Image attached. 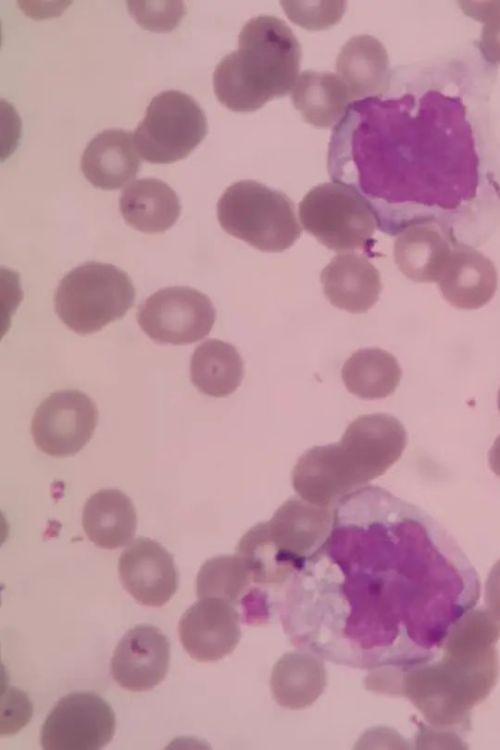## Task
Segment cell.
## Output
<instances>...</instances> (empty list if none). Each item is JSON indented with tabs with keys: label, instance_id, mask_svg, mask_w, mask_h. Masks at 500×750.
Masks as SVG:
<instances>
[{
	"label": "cell",
	"instance_id": "d4e9b609",
	"mask_svg": "<svg viewBox=\"0 0 500 750\" xmlns=\"http://www.w3.org/2000/svg\"><path fill=\"white\" fill-rule=\"evenodd\" d=\"M291 98L303 119L318 128L336 125L352 101L337 74L317 71H304L298 76Z\"/></svg>",
	"mask_w": 500,
	"mask_h": 750
},
{
	"label": "cell",
	"instance_id": "d6986e66",
	"mask_svg": "<svg viewBox=\"0 0 500 750\" xmlns=\"http://www.w3.org/2000/svg\"><path fill=\"white\" fill-rule=\"evenodd\" d=\"M321 283L333 306L354 314L369 310L381 292L379 271L355 253L336 255L322 270Z\"/></svg>",
	"mask_w": 500,
	"mask_h": 750
},
{
	"label": "cell",
	"instance_id": "2e32d148",
	"mask_svg": "<svg viewBox=\"0 0 500 750\" xmlns=\"http://www.w3.org/2000/svg\"><path fill=\"white\" fill-rule=\"evenodd\" d=\"M170 663V643L157 627L149 624L129 629L118 642L111 674L122 688L147 691L165 678Z\"/></svg>",
	"mask_w": 500,
	"mask_h": 750
},
{
	"label": "cell",
	"instance_id": "44dd1931",
	"mask_svg": "<svg viewBox=\"0 0 500 750\" xmlns=\"http://www.w3.org/2000/svg\"><path fill=\"white\" fill-rule=\"evenodd\" d=\"M119 208L130 226L150 234L169 229L181 211L175 191L155 178H142L128 184L121 192Z\"/></svg>",
	"mask_w": 500,
	"mask_h": 750
},
{
	"label": "cell",
	"instance_id": "277c9868",
	"mask_svg": "<svg viewBox=\"0 0 500 750\" xmlns=\"http://www.w3.org/2000/svg\"><path fill=\"white\" fill-rule=\"evenodd\" d=\"M407 433L388 414L362 415L340 442L315 446L297 461L292 485L304 500L330 507L359 486L384 474L402 455Z\"/></svg>",
	"mask_w": 500,
	"mask_h": 750
},
{
	"label": "cell",
	"instance_id": "cb8c5ba5",
	"mask_svg": "<svg viewBox=\"0 0 500 750\" xmlns=\"http://www.w3.org/2000/svg\"><path fill=\"white\" fill-rule=\"evenodd\" d=\"M452 248L431 224L409 225L394 242V260L399 270L415 282H437Z\"/></svg>",
	"mask_w": 500,
	"mask_h": 750
},
{
	"label": "cell",
	"instance_id": "7402d4cb",
	"mask_svg": "<svg viewBox=\"0 0 500 750\" xmlns=\"http://www.w3.org/2000/svg\"><path fill=\"white\" fill-rule=\"evenodd\" d=\"M327 674L320 656L304 651L288 652L275 663L270 688L282 707L298 710L312 705L322 694Z\"/></svg>",
	"mask_w": 500,
	"mask_h": 750
},
{
	"label": "cell",
	"instance_id": "ba28073f",
	"mask_svg": "<svg viewBox=\"0 0 500 750\" xmlns=\"http://www.w3.org/2000/svg\"><path fill=\"white\" fill-rule=\"evenodd\" d=\"M206 133V117L198 103L186 93L167 90L150 101L133 140L145 161L169 164L188 156Z\"/></svg>",
	"mask_w": 500,
	"mask_h": 750
},
{
	"label": "cell",
	"instance_id": "9c48e42d",
	"mask_svg": "<svg viewBox=\"0 0 500 750\" xmlns=\"http://www.w3.org/2000/svg\"><path fill=\"white\" fill-rule=\"evenodd\" d=\"M299 218L308 233L338 252L367 247L377 227L366 201L338 182L313 187L299 204Z\"/></svg>",
	"mask_w": 500,
	"mask_h": 750
},
{
	"label": "cell",
	"instance_id": "9a60e30c",
	"mask_svg": "<svg viewBox=\"0 0 500 750\" xmlns=\"http://www.w3.org/2000/svg\"><path fill=\"white\" fill-rule=\"evenodd\" d=\"M118 573L126 591L151 607L167 603L179 585L173 556L160 543L146 537L135 539L121 553Z\"/></svg>",
	"mask_w": 500,
	"mask_h": 750
},
{
	"label": "cell",
	"instance_id": "603a6c76",
	"mask_svg": "<svg viewBox=\"0 0 500 750\" xmlns=\"http://www.w3.org/2000/svg\"><path fill=\"white\" fill-rule=\"evenodd\" d=\"M83 529L98 547L116 549L135 535L137 515L131 499L118 489H101L86 501Z\"/></svg>",
	"mask_w": 500,
	"mask_h": 750
},
{
	"label": "cell",
	"instance_id": "484cf974",
	"mask_svg": "<svg viewBox=\"0 0 500 750\" xmlns=\"http://www.w3.org/2000/svg\"><path fill=\"white\" fill-rule=\"evenodd\" d=\"M243 376L242 357L230 343L209 339L201 343L191 356V382L208 396L232 394L240 386Z\"/></svg>",
	"mask_w": 500,
	"mask_h": 750
},
{
	"label": "cell",
	"instance_id": "d6a6232c",
	"mask_svg": "<svg viewBox=\"0 0 500 750\" xmlns=\"http://www.w3.org/2000/svg\"><path fill=\"white\" fill-rule=\"evenodd\" d=\"M497 401H498V409L500 411V389L498 391V400Z\"/></svg>",
	"mask_w": 500,
	"mask_h": 750
},
{
	"label": "cell",
	"instance_id": "8992f818",
	"mask_svg": "<svg viewBox=\"0 0 500 750\" xmlns=\"http://www.w3.org/2000/svg\"><path fill=\"white\" fill-rule=\"evenodd\" d=\"M217 217L228 234L264 252H282L302 233L292 201L253 180L238 181L224 191Z\"/></svg>",
	"mask_w": 500,
	"mask_h": 750
},
{
	"label": "cell",
	"instance_id": "1f68e13d",
	"mask_svg": "<svg viewBox=\"0 0 500 750\" xmlns=\"http://www.w3.org/2000/svg\"><path fill=\"white\" fill-rule=\"evenodd\" d=\"M488 463L491 470L500 477V435L495 439L489 450Z\"/></svg>",
	"mask_w": 500,
	"mask_h": 750
},
{
	"label": "cell",
	"instance_id": "3957f363",
	"mask_svg": "<svg viewBox=\"0 0 500 750\" xmlns=\"http://www.w3.org/2000/svg\"><path fill=\"white\" fill-rule=\"evenodd\" d=\"M499 637L500 622L487 610L468 611L450 630L439 657L404 673L401 696L437 731L469 729L471 710L498 681Z\"/></svg>",
	"mask_w": 500,
	"mask_h": 750
},
{
	"label": "cell",
	"instance_id": "52a82bcc",
	"mask_svg": "<svg viewBox=\"0 0 500 750\" xmlns=\"http://www.w3.org/2000/svg\"><path fill=\"white\" fill-rule=\"evenodd\" d=\"M134 300V286L123 270L92 261L73 268L61 279L54 308L67 327L85 335L123 317Z\"/></svg>",
	"mask_w": 500,
	"mask_h": 750
},
{
	"label": "cell",
	"instance_id": "f1b7e54d",
	"mask_svg": "<svg viewBox=\"0 0 500 750\" xmlns=\"http://www.w3.org/2000/svg\"><path fill=\"white\" fill-rule=\"evenodd\" d=\"M32 716V705L26 694L12 688L2 700L1 734H14L26 725Z\"/></svg>",
	"mask_w": 500,
	"mask_h": 750
},
{
	"label": "cell",
	"instance_id": "f546056e",
	"mask_svg": "<svg viewBox=\"0 0 500 750\" xmlns=\"http://www.w3.org/2000/svg\"><path fill=\"white\" fill-rule=\"evenodd\" d=\"M479 47L489 62L500 64V11L485 23Z\"/></svg>",
	"mask_w": 500,
	"mask_h": 750
},
{
	"label": "cell",
	"instance_id": "4fadbf2b",
	"mask_svg": "<svg viewBox=\"0 0 500 750\" xmlns=\"http://www.w3.org/2000/svg\"><path fill=\"white\" fill-rule=\"evenodd\" d=\"M98 421L94 402L74 389L50 394L36 409L31 433L44 453L65 457L79 452L90 440Z\"/></svg>",
	"mask_w": 500,
	"mask_h": 750
},
{
	"label": "cell",
	"instance_id": "ffe728a7",
	"mask_svg": "<svg viewBox=\"0 0 500 750\" xmlns=\"http://www.w3.org/2000/svg\"><path fill=\"white\" fill-rule=\"evenodd\" d=\"M336 70L352 102L379 95L389 86L387 51L370 35L354 36L345 43L338 54Z\"/></svg>",
	"mask_w": 500,
	"mask_h": 750
},
{
	"label": "cell",
	"instance_id": "7a4b0ae2",
	"mask_svg": "<svg viewBox=\"0 0 500 750\" xmlns=\"http://www.w3.org/2000/svg\"><path fill=\"white\" fill-rule=\"evenodd\" d=\"M429 92L376 96L349 104L335 125L327 169L333 182L356 191L384 229L392 206L406 202L413 185L436 161H469L473 147L452 142L436 119V97Z\"/></svg>",
	"mask_w": 500,
	"mask_h": 750
},
{
	"label": "cell",
	"instance_id": "8fae6325",
	"mask_svg": "<svg viewBox=\"0 0 500 750\" xmlns=\"http://www.w3.org/2000/svg\"><path fill=\"white\" fill-rule=\"evenodd\" d=\"M216 311L207 295L187 286L160 289L138 308L137 321L143 332L162 344L184 345L206 337Z\"/></svg>",
	"mask_w": 500,
	"mask_h": 750
},
{
	"label": "cell",
	"instance_id": "7c38bea8",
	"mask_svg": "<svg viewBox=\"0 0 500 750\" xmlns=\"http://www.w3.org/2000/svg\"><path fill=\"white\" fill-rule=\"evenodd\" d=\"M116 719L111 706L90 691L62 697L46 717L40 742L46 750H98L113 738Z\"/></svg>",
	"mask_w": 500,
	"mask_h": 750
},
{
	"label": "cell",
	"instance_id": "4316f807",
	"mask_svg": "<svg viewBox=\"0 0 500 750\" xmlns=\"http://www.w3.org/2000/svg\"><path fill=\"white\" fill-rule=\"evenodd\" d=\"M401 368L396 358L380 348L355 351L344 363L342 380L347 390L362 399H381L399 385Z\"/></svg>",
	"mask_w": 500,
	"mask_h": 750
},
{
	"label": "cell",
	"instance_id": "e0dca14e",
	"mask_svg": "<svg viewBox=\"0 0 500 750\" xmlns=\"http://www.w3.org/2000/svg\"><path fill=\"white\" fill-rule=\"evenodd\" d=\"M443 297L460 309L487 304L497 289V272L491 260L466 245L452 249L437 281Z\"/></svg>",
	"mask_w": 500,
	"mask_h": 750
},
{
	"label": "cell",
	"instance_id": "5b68a950",
	"mask_svg": "<svg viewBox=\"0 0 500 750\" xmlns=\"http://www.w3.org/2000/svg\"><path fill=\"white\" fill-rule=\"evenodd\" d=\"M300 61V44L284 21L254 17L241 29L238 49L217 64L214 93L232 111L253 112L293 90Z\"/></svg>",
	"mask_w": 500,
	"mask_h": 750
},
{
	"label": "cell",
	"instance_id": "5bb4252c",
	"mask_svg": "<svg viewBox=\"0 0 500 750\" xmlns=\"http://www.w3.org/2000/svg\"><path fill=\"white\" fill-rule=\"evenodd\" d=\"M185 651L199 662H213L232 653L241 638L240 615L232 603L214 597L200 598L179 621Z\"/></svg>",
	"mask_w": 500,
	"mask_h": 750
},
{
	"label": "cell",
	"instance_id": "30bf717a",
	"mask_svg": "<svg viewBox=\"0 0 500 750\" xmlns=\"http://www.w3.org/2000/svg\"><path fill=\"white\" fill-rule=\"evenodd\" d=\"M333 522L330 507L293 497L283 503L269 521L254 528L286 583L324 546Z\"/></svg>",
	"mask_w": 500,
	"mask_h": 750
},
{
	"label": "cell",
	"instance_id": "83f0119b",
	"mask_svg": "<svg viewBox=\"0 0 500 750\" xmlns=\"http://www.w3.org/2000/svg\"><path fill=\"white\" fill-rule=\"evenodd\" d=\"M250 583V571L238 554L221 555L208 559L201 566L196 578V594L199 598H220L236 605L244 599Z\"/></svg>",
	"mask_w": 500,
	"mask_h": 750
},
{
	"label": "cell",
	"instance_id": "6da1fadb",
	"mask_svg": "<svg viewBox=\"0 0 500 750\" xmlns=\"http://www.w3.org/2000/svg\"><path fill=\"white\" fill-rule=\"evenodd\" d=\"M480 590L472 565L436 526L374 522L332 529L287 581L280 616L305 651L403 676L440 656Z\"/></svg>",
	"mask_w": 500,
	"mask_h": 750
},
{
	"label": "cell",
	"instance_id": "4dcf8cb0",
	"mask_svg": "<svg viewBox=\"0 0 500 750\" xmlns=\"http://www.w3.org/2000/svg\"><path fill=\"white\" fill-rule=\"evenodd\" d=\"M485 602L489 613L500 622V559L494 564L487 577Z\"/></svg>",
	"mask_w": 500,
	"mask_h": 750
},
{
	"label": "cell",
	"instance_id": "ac0fdd59",
	"mask_svg": "<svg viewBox=\"0 0 500 750\" xmlns=\"http://www.w3.org/2000/svg\"><path fill=\"white\" fill-rule=\"evenodd\" d=\"M140 156L133 134L107 129L97 134L81 157V171L96 188L114 190L132 181L140 168Z\"/></svg>",
	"mask_w": 500,
	"mask_h": 750
}]
</instances>
